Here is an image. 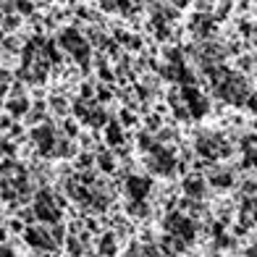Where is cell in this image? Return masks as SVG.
Masks as SVG:
<instances>
[{
  "instance_id": "obj_1",
  "label": "cell",
  "mask_w": 257,
  "mask_h": 257,
  "mask_svg": "<svg viewBox=\"0 0 257 257\" xmlns=\"http://www.w3.org/2000/svg\"><path fill=\"white\" fill-rule=\"evenodd\" d=\"M58 42H61V48H63L66 53H71L74 61H79L81 66L87 68V63H89V55H92V48H89V42L84 40V34H81L76 27H68V29H63L61 34H58Z\"/></svg>"
},
{
  "instance_id": "obj_2",
  "label": "cell",
  "mask_w": 257,
  "mask_h": 257,
  "mask_svg": "<svg viewBox=\"0 0 257 257\" xmlns=\"http://www.w3.org/2000/svg\"><path fill=\"white\" fill-rule=\"evenodd\" d=\"M163 228H166V233H171V236H176L186 244H189L194 239V233L200 231V226L194 223V218L184 215L181 210H171V213L163 218Z\"/></svg>"
},
{
  "instance_id": "obj_3",
  "label": "cell",
  "mask_w": 257,
  "mask_h": 257,
  "mask_svg": "<svg viewBox=\"0 0 257 257\" xmlns=\"http://www.w3.org/2000/svg\"><path fill=\"white\" fill-rule=\"evenodd\" d=\"M179 97H181V105L189 113V118H202L207 113V97L200 87L194 84H186V87H179Z\"/></svg>"
},
{
  "instance_id": "obj_4",
  "label": "cell",
  "mask_w": 257,
  "mask_h": 257,
  "mask_svg": "<svg viewBox=\"0 0 257 257\" xmlns=\"http://www.w3.org/2000/svg\"><path fill=\"white\" fill-rule=\"evenodd\" d=\"M197 153L205 160H218V158L228 155V142H223L218 134H202L197 139Z\"/></svg>"
},
{
  "instance_id": "obj_5",
  "label": "cell",
  "mask_w": 257,
  "mask_h": 257,
  "mask_svg": "<svg viewBox=\"0 0 257 257\" xmlns=\"http://www.w3.org/2000/svg\"><path fill=\"white\" fill-rule=\"evenodd\" d=\"M150 192H153V181L147 176H139V173H128L123 181V194L128 197V202H139L147 200Z\"/></svg>"
},
{
  "instance_id": "obj_6",
  "label": "cell",
  "mask_w": 257,
  "mask_h": 257,
  "mask_svg": "<svg viewBox=\"0 0 257 257\" xmlns=\"http://www.w3.org/2000/svg\"><path fill=\"white\" fill-rule=\"evenodd\" d=\"M184 194L189 197V200H202L205 197V179L202 176H186L184 184H181Z\"/></svg>"
},
{
  "instance_id": "obj_7",
  "label": "cell",
  "mask_w": 257,
  "mask_h": 257,
  "mask_svg": "<svg viewBox=\"0 0 257 257\" xmlns=\"http://www.w3.org/2000/svg\"><path fill=\"white\" fill-rule=\"evenodd\" d=\"M6 108L11 115H16V118H21V115H27L29 113V100L24 95H14L8 102H6Z\"/></svg>"
},
{
  "instance_id": "obj_8",
  "label": "cell",
  "mask_w": 257,
  "mask_h": 257,
  "mask_svg": "<svg viewBox=\"0 0 257 257\" xmlns=\"http://www.w3.org/2000/svg\"><path fill=\"white\" fill-rule=\"evenodd\" d=\"M105 139H108V145L118 147L123 142V126L118 121H108L105 123Z\"/></svg>"
},
{
  "instance_id": "obj_9",
  "label": "cell",
  "mask_w": 257,
  "mask_h": 257,
  "mask_svg": "<svg viewBox=\"0 0 257 257\" xmlns=\"http://www.w3.org/2000/svg\"><path fill=\"white\" fill-rule=\"evenodd\" d=\"M97 247H100V254H102V257H115V252H118V236L105 233V236H100Z\"/></svg>"
},
{
  "instance_id": "obj_10",
  "label": "cell",
  "mask_w": 257,
  "mask_h": 257,
  "mask_svg": "<svg viewBox=\"0 0 257 257\" xmlns=\"http://www.w3.org/2000/svg\"><path fill=\"white\" fill-rule=\"evenodd\" d=\"M21 24H24V19H21L19 14H6L3 19H0V32H3V34H14V32H19Z\"/></svg>"
},
{
  "instance_id": "obj_11",
  "label": "cell",
  "mask_w": 257,
  "mask_h": 257,
  "mask_svg": "<svg viewBox=\"0 0 257 257\" xmlns=\"http://www.w3.org/2000/svg\"><path fill=\"white\" fill-rule=\"evenodd\" d=\"M210 184H213L215 189H228L233 184V173L231 171H213L210 173Z\"/></svg>"
},
{
  "instance_id": "obj_12",
  "label": "cell",
  "mask_w": 257,
  "mask_h": 257,
  "mask_svg": "<svg viewBox=\"0 0 257 257\" xmlns=\"http://www.w3.org/2000/svg\"><path fill=\"white\" fill-rule=\"evenodd\" d=\"M14 6H16V14L21 19H29L37 11V3H32V0H14Z\"/></svg>"
},
{
  "instance_id": "obj_13",
  "label": "cell",
  "mask_w": 257,
  "mask_h": 257,
  "mask_svg": "<svg viewBox=\"0 0 257 257\" xmlns=\"http://www.w3.org/2000/svg\"><path fill=\"white\" fill-rule=\"evenodd\" d=\"M236 63H239V74H252L254 71V53H241Z\"/></svg>"
},
{
  "instance_id": "obj_14",
  "label": "cell",
  "mask_w": 257,
  "mask_h": 257,
  "mask_svg": "<svg viewBox=\"0 0 257 257\" xmlns=\"http://www.w3.org/2000/svg\"><path fill=\"white\" fill-rule=\"evenodd\" d=\"M97 166L105 171V173H113L115 171V160L110 155H97Z\"/></svg>"
},
{
  "instance_id": "obj_15",
  "label": "cell",
  "mask_w": 257,
  "mask_h": 257,
  "mask_svg": "<svg viewBox=\"0 0 257 257\" xmlns=\"http://www.w3.org/2000/svg\"><path fill=\"white\" fill-rule=\"evenodd\" d=\"M79 95H81V100H92V97H95V87H92V84H81Z\"/></svg>"
},
{
  "instance_id": "obj_16",
  "label": "cell",
  "mask_w": 257,
  "mask_h": 257,
  "mask_svg": "<svg viewBox=\"0 0 257 257\" xmlns=\"http://www.w3.org/2000/svg\"><path fill=\"white\" fill-rule=\"evenodd\" d=\"M50 105H53V110H58V113H66V100H63V97H55V100H50Z\"/></svg>"
},
{
  "instance_id": "obj_17",
  "label": "cell",
  "mask_w": 257,
  "mask_h": 257,
  "mask_svg": "<svg viewBox=\"0 0 257 257\" xmlns=\"http://www.w3.org/2000/svg\"><path fill=\"white\" fill-rule=\"evenodd\" d=\"M168 3H171V6H176V8H184V6H189L192 0H168Z\"/></svg>"
}]
</instances>
